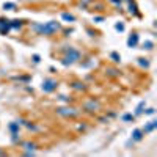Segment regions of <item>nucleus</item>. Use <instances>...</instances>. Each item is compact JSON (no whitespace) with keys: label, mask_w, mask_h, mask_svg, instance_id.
<instances>
[{"label":"nucleus","mask_w":157,"mask_h":157,"mask_svg":"<svg viewBox=\"0 0 157 157\" xmlns=\"http://www.w3.org/2000/svg\"><path fill=\"white\" fill-rule=\"evenodd\" d=\"M33 29L39 33V35H52L57 30H60V24L57 21H49L46 24H35Z\"/></svg>","instance_id":"f257e3e1"},{"label":"nucleus","mask_w":157,"mask_h":157,"mask_svg":"<svg viewBox=\"0 0 157 157\" xmlns=\"http://www.w3.org/2000/svg\"><path fill=\"white\" fill-rule=\"evenodd\" d=\"M78 58H80V54L75 50V49H66V57L63 58V64H72L75 63Z\"/></svg>","instance_id":"f03ea898"},{"label":"nucleus","mask_w":157,"mask_h":157,"mask_svg":"<svg viewBox=\"0 0 157 157\" xmlns=\"http://www.w3.org/2000/svg\"><path fill=\"white\" fill-rule=\"evenodd\" d=\"M55 88H57V82L54 78H46L43 82V91H46V93H52Z\"/></svg>","instance_id":"7ed1b4c3"},{"label":"nucleus","mask_w":157,"mask_h":157,"mask_svg":"<svg viewBox=\"0 0 157 157\" xmlns=\"http://www.w3.org/2000/svg\"><path fill=\"white\" fill-rule=\"evenodd\" d=\"M57 112L63 116H77L78 115V112L75 109H66V107H60V109H57Z\"/></svg>","instance_id":"20e7f679"},{"label":"nucleus","mask_w":157,"mask_h":157,"mask_svg":"<svg viewBox=\"0 0 157 157\" xmlns=\"http://www.w3.org/2000/svg\"><path fill=\"white\" fill-rule=\"evenodd\" d=\"M138 44V35L137 33H132L129 36V39H127V46L129 47H135Z\"/></svg>","instance_id":"39448f33"},{"label":"nucleus","mask_w":157,"mask_h":157,"mask_svg":"<svg viewBox=\"0 0 157 157\" xmlns=\"http://www.w3.org/2000/svg\"><path fill=\"white\" fill-rule=\"evenodd\" d=\"M8 30H10V22H8V21H3V19H0V33L6 35Z\"/></svg>","instance_id":"423d86ee"},{"label":"nucleus","mask_w":157,"mask_h":157,"mask_svg":"<svg viewBox=\"0 0 157 157\" xmlns=\"http://www.w3.org/2000/svg\"><path fill=\"white\" fill-rule=\"evenodd\" d=\"M143 134H145V132H143L141 129H135L134 134H132V140H134V141H140V140L143 138Z\"/></svg>","instance_id":"0eeeda50"},{"label":"nucleus","mask_w":157,"mask_h":157,"mask_svg":"<svg viewBox=\"0 0 157 157\" xmlns=\"http://www.w3.org/2000/svg\"><path fill=\"white\" fill-rule=\"evenodd\" d=\"M155 127H157V121H149V123L145 126V129H143V132H152Z\"/></svg>","instance_id":"6e6552de"},{"label":"nucleus","mask_w":157,"mask_h":157,"mask_svg":"<svg viewBox=\"0 0 157 157\" xmlns=\"http://www.w3.org/2000/svg\"><path fill=\"white\" fill-rule=\"evenodd\" d=\"M98 107H99V104H98V102H88L86 105H85L86 110H96Z\"/></svg>","instance_id":"1a4fd4ad"},{"label":"nucleus","mask_w":157,"mask_h":157,"mask_svg":"<svg viewBox=\"0 0 157 157\" xmlns=\"http://www.w3.org/2000/svg\"><path fill=\"white\" fill-rule=\"evenodd\" d=\"M16 5L14 3H10V2H6V3H3V10H10V11H16Z\"/></svg>","instance_id":"9d476101"},{"label":"nucleus","mask_w":157,"mask_h":157,"mask_svg":"<svg viewBox=\"0 0 157 157\" xmlns=\"http://www.w3.org/2000/svg\"><path fill=\"white\" fill-rule=\"evenodd\" d=\"M61 17H63L64 21H74V19H75L72 14H68V13H63V14H61Z\"/></svg>","instance_id":"9b49d317"},{"label":"nucleus","mask_w":157,"mask_h":157,"mask_svg":"<svg viewBox=\"0 0 157 157\" xmlns=\"http://www.w3.org/2000/svg\"><path fill=\"white\" fill-rule=\"evenodd\" d=\"M145 104H146V102H145V101H141V102H140V104H138V107H137V112H135V115H140V113H141V112H143V110H141V109H143V107H145Z\"/></svg>","instance_id":"f8f14e48"},{"label":"nucleus","mask_w":157,"mask_h":157,"mask_svg":"<svg viewBox=\"0 0 157 157\" xmlns=\"http://www.w3.org/2000/svg\"><path fill=\"white\" fill-rule=\"evenodd\" d=\"M138 64H140V66H145V68H148V66H149V61H146L145 58H138Z\"/></svg>","instance_id":"ddd939ff"},{"label":"nucleus","mask_w":157,"mask_h":157,"mask_svg":"<svg viewBox=\"0 0 157 157\" xmlns=\"http://www.w3.org/2000/svg\"><path fill=\"white\" fill-rule=\"evenodd\" d=\"M21 25H22V24H21V21H13V22L10 24V27H13V29H19Z\"/></svg>","instance_id":"4468645a"},{"label":"nucleus","mask_w":157,"mask_h":157,"mask_svg":"<svg viewBox=\"0 0 157 157\" xmlns=\"http://www.w3.org/2000/svg\"><path fill=\"white\" fill-rule=\"evenodd\" d=\"M115 29H116L118 32H124V24H123V22H118V24L115 25Z\"/></svg>","instance_id":"2eb2a0df"},{"label":"nucleus","mask_w":157,"mask_h":157,"mask_svg":"<svg viewBox=\"0 0 157 157\" xmlns=\"http://www.w3.org/2000/svg\"><path fill=\"white\" fill-rule=\"evenodd\" d=\"M10 129H11V132H13V134L16 135V132H17V129H19V127H17V123H13V124L10 126Z\"/></svg>","instance_id":"dca6fc26"},{"label":"nucleus","mask_w":157,"mask_h":157,"mask_svg":"<svg viewBox=\"0 0 157 157\" xmlns=\"http://www.w3.org/2000/svg\"><path fill=\"white\" fill-rule=\"evenodd\" d=\"M123 120H124V121H132V120H134V115H124Z\"/></svg>","instance_id":"f3484780"},{"label":"nucleus","mask_w":157,"mask_h":157,"mask_svg":"<svg viewBox=\"0 0 157 157\" xmlns=\"http://www.w3.org/2000/svg\"><path fill=\"white\" fill-rule=\"evenodd\" d=\"M129 8H130V10H129L130 13H137V5H135V3H130Z\"/></svg>","instance_id":"a211bd4d"},{"label":"nucleus","mask_w":157,"mask_h":157,"mask_svg":"<svg viewBox=\"0 0 157 157\" xmlns=\"http://www.w3.org/2000/svg\"><path fill=\"white\" fill-rule=\"evenodd\" d=\"M24 146H25V149H29V151H30V149H35V145H33V143H25Z\"/></svg>","instance_id":"6ab92c4d"},{"label":"nucleus","mask_w":157,"mask_h":157,"mask_svg":"<svg viewBox=\"0 0 157 157\" xmlns=\"http://www.w3.org/2000/svg\"><path fill=\"white\" fill-rule=\"evenodd\" d=\"M143 47H145V49H148V50H149V49H152V43H151V41H146L145 44H143Z\"/></svg>","instance_id":"aec40b11"},{"label":"nucleus","mask_w":157,"mask_h":157,"mask_svg":"<svg viewBox=\"0 0 157 157\" xmlns=\"http://www.w3.org/2000/svg\"><path fill=\"white\" fill-rule=\"evenodd\" d=\"M112 58H113L115 61H120V55H118V54H115V52L112 54Z\"/></svg>","instance_id":"412c9836"},{"label":"nucleus","mask_w":157,"mask_h":157,"mask_svg":"<svg viewBox=\"0 0 157 157\" xmlns=\"http://www.w3.org/2000/svg\"><path fill=\"white\" fill-rule=\"evenodd\" d=\"M152 113H154V109H148L146 110V115H152Z\"/></svg>","instance_id":"4be33fe9"},{"label":"nucleus","mask_w":157,"mask_h":157,"mask_svg":"<svg viewBox=\"0 0 157 157\" xmlns=\"http://www.w3.org/2000/svg\"><path fill=\"white\" fill-rule=\"evenodd\" d=\"M112 2H113V3H120V0H112Z\"/></svg>","instance_id":"5701e85b"}]
</instances>
